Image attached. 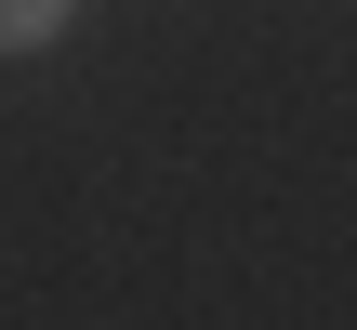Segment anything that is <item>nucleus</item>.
<instances>
[{"label":"nucleus","instance_id":"f257e3e1","mask_svg":"<svg viewBox=\"0 0 357 330\" xmlns=\"http://www.w3.org/2000/svg\"><path fill=\"white\" fill-rule=\"evenodd\" d=\"M79 0H0V53H53Z\"/></svg>","mask_w":357,"mask_h":330}]
</instances>
